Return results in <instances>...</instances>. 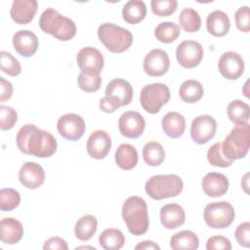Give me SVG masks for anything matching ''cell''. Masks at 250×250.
Listing matches in <instances>:
<instances>
[{"mask_svg": "<svg viewBox=\"0 0 250 250\" xmlns=\"http://www.w3.org/2000/svg\"><path fill=\"white\" fill-rule=\"evenodd\" d=\"M43 249L47 250V249H52V250H67L68 249V245L65 242L64 239L59 237V236H53L50 237L48 240L45 241L44 245H43Z\"/></svg>", "mask_w": 250, "mask_h": 250, "instance_id": "45", "label": "cell"}, {"mask_svg": "<svg viewBox=\"0 0 250 250\" xmlns=\"http://www.w3.org/2000/svg\"><path fill=\"white\" fill-rule=\"evenodd\" d=\"M18 121L17 111L8 105L0 106V129L7 131L12 129Z\"/></svg>", "mask_w": 250, "mask_h": 250, "instance_id": "41", "label": "cell"}, {"mask_svg": "<svg viewBox=\"0 0 250 250\" xmlns=\"http://www.w3.org/2000/svg\"><path fill=\"white\" fill-rule=\"evenodd\" d=\"M60 135L68 141H77L85 133L84 119L75 113H66L62 115L57 123Z\"/></svg>", "mask_w": 250, "mask_h": 250, "instance_id": "12", "label": "cell"}, {"mask_svg": "<svg viewBox=\"0 0 250 250\" xmlns=\"http://www.w3.org/2000/svg\"><path fill=\"white\" fill-rule=\"evenodd\" d=\"M206 27L207 31L213 36H225L230 27L229 18L225 12L221 10L213 11L207 16Z\"/></svg>", "mask_w": 250, "mask_h": 250, "instance_id": "24", "label": "cell"}, {"mask_svg": "<svg viewBox=\"0 0 250 250\" xmlns=\"http://www.w3.org/2000/svg\"><path fill=\"white\" fill-rule=\"evenodd\" d=\"M115 163L123 170H131L138 163V151L130 144H121L115 151Z\"/></svg>", "mask_w": 250, "mask_h": 250, "instance_id": "26", "label": "cell"}, {"mask_svg": "<svg viewBox=\"0 0 250 250\" xmlns=\"http://www.w3.org/2000/svg\"><path fill=\"white\" fill-rule=\"evenodd\" d=\"M98 228V221L93 215L82 216L75 224L74 233L76 238L81 241H87L91 239Z\"/></svg>", "mask_w": 250, "mask_h": 250, "instance_id": "29", "label": "cell"}, {"mask_svg": "<svg viewBox=\"0 0 250 250\" xmlns=\"http://www.w3.org/2000/svg\"><path fill=\"white\" fill-rule=\"evenodd\" d=\"M76 62L81 72L91 75H100L104 64L103 54L94 47L82 48L77 54Z\"/></svg>", "mask_w": 250, "mask_h": 250, "instance_id": "11", "label": "cell"}, {"mask_svg": "<svg viewBox=\"0 0 250 250\" xmlns=\"http://www.w3.org/2000/svg\"><path fill=\"white\" fill-rule=\"evenodd\" d=\"M136 250H160L159 245L151 240H144L135 246Z\"/></svg>", "mask_w": 250, "mask_h": 250, "instance_id": "47", "label": "cell"}, {"mask_svg": "<svg viewBox=\"0 0 250 250\" xmlns=\"http://www.w3.org/2000/svg\"><path fill=\"white\" fill-rule=\"evenodd\" d=\"M234 235L239 245L248 248L250 246V223L244 222L240 224L236 228Z\"/></svg>", "mask_w": 250, "mask_h": 250, "instance_id": "43", "label": "cell"}, {"mask_svg": "<svg viewBox=\"0 0 250 250\" xmlns=\"http://www.w3.org/2000/svg\"><path fill=\"white\" fill-rule=\"evenodd\" d=\"M180 33V26L173 21L160 22L154 29V36L156 39L165 44L174 42L179 37Z\"/></svg>", "mask_w": 250, "mask_h": 250, "instance_id": "34", "label": "cell"}, {"mask_svg": "<svg viewBox=\"0 0 250 250\" xmlns=\"http://www.w3.org/2000/svg\"><path fill=\"white\" fill-rule=\"evenodd\" d=\"M206 249L207 250H215V249L230 250L231 244L229 238L223 235H214L208 238L206 242Z\"/></svg>", "mask_w": 250, "mask_h": 250, "instance_id": "44", "label": "cell"}, {"mask_svg": "<svg viewBox=\"0 0 250 250\" xmlns=\"http://www.w3.org/2000/svg\"><path fill=\"white\" fill-rule=\"evenodd\" d=\"M181 99L188 104L198 102L204 94V89L201 83L194 79H188L182 83L179 89Z\"/></svg>", "mask_w": 250, "mask_h": 250, "instance_id": "30", "label": "cell"}, {"mask_svg": "<svg viewBox=\"0 0 250 250\" xmlns=\"http://www.w3.org/2000/svg\"><path fill=\"white\" fill-rule=\"evenodd\" d=\"M78 87L87 93L96 92L101 88L102 78L101 75H91L84 72H80L77 77Z\"/></svg>", "mask_w": 250, "mask_h": 250, "instance_id": "39", "label": "cell"}, {"mask_svg": "<svg viewBox=\"0 0 250 250\" xmlns=\"http://www.w3.org/2000/svg\"><path fill=\"white\" fill-rule=\"evenodd\" d=\"M145 127V118L137 111H125L118 120V128L121 135L128 139L139 138L143 134Z\"/></svg>", "mask_w": 250, "mask_h": 250, "instance_id": "14", "label": "cell"}, {"mask_svg": "<svg viewBox=\"0 0 250 250\" xmlns=\"http://www.w3.org/2000/svg\"><path fill=\"white\" fill-rule=\"evenodd\" d=\"M170 90L163 83H151L143 87L140 95L142 107L150 114L159 112L170 100Z\"/></svg>", "mask_w": 250, "mask_h": 250, "instance_id": "8", "label": "cell"}, {"mask_svg": "<svg viewBox=\"0 0 250 250\" xmlns=\"http://www.w3.org/2000/svg\"><path fill=\"white\" fill-rule=\"evenodd\" d=\"M250 146L249 123L235 125L222 143L225 156L229 160H237L246 156Z\"/></svg>", "mask_w": 250, "mask_h": 250, "instance_id": "5", "label": "cell"}, {"mask_svg": "<svg viewBox=\"0 0 250 250\" xmlns=\"http://www.w3.org/2000/svg\"><path fill=\"white\" fill-rule=\"evenodd\" d=\"M201 186L206 195L209 197H219L228 191L229 180L224 174L211 172L204 176Z\"/></svg>", "mask_w": 250, "mask_h": 250, "instance_id": "21", "label": "cell"}, {"mask_svg": "<svg viewBox=\"0 0 250 250\" xmlns=\"http://www.w3.org/2000/svg\"><path fill=\"white\" fill-rule=\"evenodd\" d=\"M179 22L182 28L189 33L198 31L201 26L199 14L191 8H185L182 10L179 16Z\"/></svg>", "mask_w": 250, "mask_h": 250, "instance_id": "35", "label": "cell"}, {"mask_svg": "<svg viewBox=\"0 0 250 250\" xmlns=\"http://www.w3.org/2000/svg\"><path fill=\"white\" fill-rule=\"evenodd\" d=\"M162 129L164 133L172 138L177 139L183 136L186 129V119L185 117L176 111L168 112L161 121Z\"/></svg>", "mask_w": 250, "mask_h": 250, "instance_id": "25", "label": "cell"}, {"mask_svg": "<svg viewBox=\"0 0 250 250\" xmlns=\"http://www.w3.org/2000/svg\"><path fill=\"white\" fill-rule=\"evenodd\" d=\"M1 70L10 76H17L21 71L20 62L11 54L1 51Z\"/></svg>", "mask_w": 250, "mask_h": 250, "instance_id": "38", "label": "cell"}, {"mask_svg": "<svg viewBox=\"0 0 250 250\" xmlns=\"http://www.w3.org/2000/svg\"><path fill=\"white\" fill-rule=\"evenodd\" d=\"M235 25L237 29L242 32H248L250 30V13L248 6H242L237 9L234 14Z\"/></svg>", "mask_w": 250, "mask_h": 250, "instance_id": "42", "label": "cell"}, {"mask_svg": "<svg viewBox=\"0 0 250 250\" xmlns=\"http://www.w3.org/2000/svg\"><path fill=\"white\" fill-rule=\"evenodd\" d=\"M13 45L16 52L24 57L29 58L35 54L38 49V38L30 30H19L13 36Z\"/></svg>", "mask_w": 250, "mask_h": 250, "instance_id": "19", "label": "cell"}, {"mask_svg": "<svg viewBox=\"0 0 250 250\" xmlns=\"http://www.w3.org/2000/svg\"><path fill=\"white\" fill-rule=\"evenodd\" d=\"M204 220L208 227L212 229H226L234 220L235 212L228 201L211 202L204 208Z\"/></svg>", "mask_w": 250, "mask_h": 250, "instance_id": "9", "label": "cell"}, {"mask_svg": "<svg viewBox=\"0 0 250 250\" xmlns=\"http://www.w3.org/2000/svg\"><path fill=\"white\" fill-rule=\"evenodd\" d=\"M203 55L201 44L194 40H185L176 49L177 61L185 68L197 66L201 62Z\"/></svg>", "mask_w": 250, "mask_h": 250, "instance_id": "10", "label": "cell"}, {"mask_svg": "<svg viewBox=\"0 0 250 250\" xmlns=\"http://www.w3.org/2000/svg\"><path fill=\"white\" fill-rule=\"evenodd\" d=\"M217 121L207 114L195 117L190 125V137L198 145L208 143L216 135Z\"/></svg>", "mask_w": 250, "mask_h": 250, "instance_id": "13", "label": "cell"}, {"mask_svg": "<svg viewBox=\"0 0 250 250\" xmlns=\"http://www.w3.org/2000/svg\"><path fill=\"white\" fill-rule=\"evenodd\" d=\"M18 148L29 155L39 158L52 156L57 150V141L48 131L40 130L33 124L23 125L16 137Z\"/></svg>", "mask_w": 250, "mask_h": 250, "instance_id": "1", "label": "cell"}, {"mask_svg": "<svg viewBox=\"0 0 250 250\" xmlns=\"http://www.w3.org/2000/svg\"><path fill=\"white\" fill-rule=\"evenodd\" d=\"M98 36L104 47L114 54L127 51L133 43V35L128 29L110 22H104L99 26Z\"/></svg>", "mask_w": 250, "mask_h": 250, "instance_id": "7", "label": "cell"}, {"mask_svg": "<svg viewBox=\"0 0 250 250\" xmlns=\"http://www.w3.org/2000/svg\"><path fill=\"white\" fill-rule=\"evenodd\" d=\"M227 112L229 120L235 125L248 123L249 121V117H250L249 105L240 100H234L230 102L228 105Z\"/></svg>", "mask_w": 250, "mask_h": 250, "instance_id": "32", "label": "cell"}, {"mask_svg": "<svg viewBox=\"0 0 250 250\" xmlns=\"http://www.w3.org/2000/svg\"><path fill=\"white\" fill-rule=\"evenodd\" d=\"M81 248H91V249H94V250H95L94 247H89V246H80V247H77L76 249H81Z\"/></svg>", "mask_w": 250, "mask_h": 250, "instance_id": "48", "label": "cell"}, {"mask_svg": "<svg viewBox=\"0 0 250 250\" xmlns=\"http://www.w3.org/2000/svg\"><path fill=\"white\" fill-rule=\"evenodd\" d=\"M23 235V227L15 218H3L0 222V238L5 244H16Z\"/></svg>", "mask_w": 250, "mask_h": 250, "instance_id": "23", "label": "cell"}, {"mask_svg": "<svg viewBox=\"0 0 250 250\" xmlns=\"http://www.w3.org/2000/svg\"><path fill=\"white\" fill-rule=\"evenodd\" d=\"M21 202V195L13 188H2L0 190V209L3 212L16 209Z\"/></svg>", "mask_w": 250, "mask_h": 250, "instance_id": "36", "label": "cell"}, {"mask_svg": "<svg viewBox=\"0 0 250 250\" xmlns=\"http://www.w3.org/2000/svg\"><path fill=\"white\" fill-rule=\"evenodd\" d=\"M133 99L131 84L122 78L112 79L105 89V97L100 100V108L106 113H112L120 106L128 105Z\"/></svg>", "mask_w": 250, "mask_h": 250, "instance_id": "4", "label": "cell"}, {"mask_svg": "<svg viewBox=\"0 0 250 250\" xmlns=\"http://www.w3.org/2000/svg\"><path fill=\"white\" fill-rule=\"evenodd\" d=\"M122 218L128 230L134 235H142L148 229V214L146 201L139 196L128 197L122 206Z\"/></svg>", "mask_w": 250, "mask_h": 250, "instance_id": "3", "label": "cell"}, {"mask_svg": "<svg viewBox=\"0 0 250 250\" xmlns=\"http://www.w3.org/2000/svg\"><path fill=\"white\" fill-rule=\"evenodd\" d=\"M183 188V180L174 174L152 176L145 186L146 192L155 200L175 197L182 192Z\"/></svg>", "mask_w": 250, "mask_h": 250, "instance_id": "6", "label": "cell"}, {"mask_svg": "<svg viewBox=\"0 0 250 250\" xmlns=\"http://www.w3.org/2000/svg\"><path fill=\"white\" fill-rule=\"evenodd\" d=\"M170 66L169 56L162 49H153L144 59L143 67L149 76H161L165 74Z\"/></svg>", "mask_w": 250, "mask_h": 250, "instance_id": "15", "label": "cell"}, {"mask_svg": "<svg viewBox=\"0 0 250 250\" xmlns=\"http://www.w3.org/2000/svg\"><path fill=\"white\" fill-rule=\"evenodd\" d=\"M207 159L211 165L223 168L229 167L233 162L232 160L228 159L223 153L221 142H218L209 147L207 151Z\"/></svg>", "mask_w": 250, "mask_h": 250, "instance_id": "37", "label": "cell"}, {"mask_svg": "<svg viewBox=\"0 0 250 250\" xmlns=\"http://www.w3.org/2000/svg\"><path fill=\"white\" fill-rule=\"evenodd\" d=\"M143 157L148 166H158L165 158V150L161 144L148 142L143 148Z\"/></svg>", "mask_w": 250, "mask_h": 250, "instance_id": "33", "label": "cell"}, {"mask_svg": "<svg viewBox=\"0 0 250 250\" xmlns=\"http://www.w3.org/2000/svg\"><path fill=\"white\" fill-rule=\"evenodd\" d=\"M12 95H13L12 83L6 80L4 77H0V102L4 103L5 101L11 99Z\"/></svg>", "mask_w": 250, "mask_h": 250, "instance_id": "46", "label": "cell"}, {"mask_svg": "<svg viewBox=\"0 0 250 250\" xmlns=\"http://www.w3.org/2000/svg\"><path fill=\"white\" fill-rule=\"evenodd\" d=\"M39 27L45 33L61 41H69L76 34V25L72 20L61 15L54 8H47L40 16Z\"/></svg>", "mask_w": 250, "mask_h": 250, "instance_id": "2", "label": "cell"}, {"mask_svg": "<svg viewBox=\"0 0 250 250\" xmlns=\"http://www.w3.org/2000/svg\"><path fill=\"white\" fill-rule=\"evenodd\" d=\"M87 152L95 159H104L111 148V138L104 130L94 131L87 141Z\"/></svg>", "mask_w": 250, "mask_h": 250, "instance_id": "17", "label": "cell"}, {"mask_svg": "<svg viewBox=\"0 0 250 250\" xmlns=\"http://www.w3.org/2000/svg\"><path fill=\"white\" fill-rule=\"evenodd\" d=\"M38 9V3L35 0H15L12 4L10 15L12 20L18 24L29 23Z\"/></svg>", "mask_w": 250, "mask_h": 250, "instance_id": "20", "label": "cell"}, {"mask_svg": "<svg viewBox=\"0 0 250 250\" xmlns=\"http://www.w3.org/2000/svg\"><path fill=\"white\" fill-rule=\"evenodd\" d=\"M150 7L154 15L158 17H169L176 12L178 2L176 0H152Z\"/></svg>", "mask_w": 250, "mask_h": 250, "instance_id": "40", "label": "cell"}, {"mask_svg": "<svg viewBox=\"0 0 250 250\" xmlns=\"http://www.w3.org/2000/svg\"><path fill=\"white\" fill-rule=\"evenodd\" d=\"M146 16V7L144 1L141 0H130L122 9L123 20L130 23L136 24L142 21Z\"/></svg>", "mask_w": 250, "mask_h": 250, "instance_id": "28", "label": "cell"}, {"mask_svg": "<svg viewBox=\"0 0 250 250\" xmlns=\"http://www.w3.org/2000/svg\"><path fill=\"white\" fill-rule=\"evenodd\" d=\"M186 221V213L183 207L177 203H169L160 209V222L168 229H175L183 226Z\"/></svg>", "mask_w": 250, "mask_h": 250, "instance_id": "22", "label": "cell"}, {"mask_svg": "<svg viewBox=\"0 0 250 250\" xmlns=\"http://www.w3.org/2000/svg\"><path fill=\"white\" fill-rule=\"evenodd\" d=\"M99 243L101 247L105 250H118L123 247L125 237L121 230L109 228L100 234Z\"/></svg>", "mask_w": 250, "mask_h": 250, "instance_id": "31", "label": "cell"}, {"mask_svg": "<svg viewBox=\"0 0 250 250\" xmlns=\"http://www.w3.org/2000/svg\"><path fill=\"white\" fill-rule=\"evenodd\" d=\"M198 246V236L191 230H182L170 238V247L173 250H195Z\"/></svg>", "mask_w": 250, "mask_h": 250, "instance_id": "27", "label": "cell"}, {"mask_svg": "<svg viewBox=\"0 0 250 250\" xmlns=\"http://www.w3.org/2000/svg\"><path fill=\"white\" fill-rule=\"evenodd\" d=\"M19 180L25 188L35 189L44 184L45 172L42 166L38 163L28 161L21 167Z\"/></svg>", "mask_w": 250, "mask_h": 250, "instance_id": "18", "label": "cell"}, {"mask_svg": "<svg viewBox=\"0 0 250 250\" xmlns=\"http://www.w3.org/2000/svg\"><path fill=\"white\" fill-rule=\"evenodd\" d=\"M218 68L225 78L234 80L242 75L244 71V61L236 52H226L219 59Z\"/></svg>", "mask_w": 250, "mask_h": 250, "instance_id": "16", "label": "cell"}]
</instances>
